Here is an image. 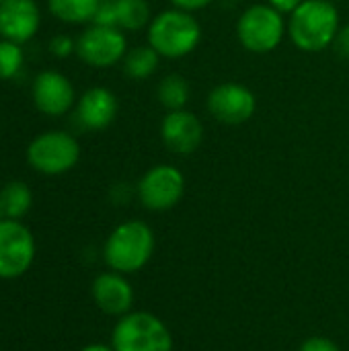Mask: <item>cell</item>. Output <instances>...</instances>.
<instances>
[{
  "label": "cell",
  "instance_id": "cell-1",
  "mask_svg": "<svg viewBox=\"0 0 349 351\" xmlns=\"http://www.w3.org/2000/svg\"><path fill=\"white\" fill-rule=\"evenodd\" d=\"M337 31L339 10L331 0H304L288 19L292 43L306 53H317L333 45Z\"/></svg>",
  "mask_w": 349,
  "mask_h": 351
},
{
  "label": "cell",
  "instance_id": "cell-2",
  "mask_svg": "<svg viewBox=\"0 0 349 351\" xmlns=\"http://www.w3.org/2000/svg\"><path fill=\"white\" fill-rule=\"evenodd\" d=\"M148 45L156 49L160 58L179 60L189 56L202 41V25L200 21L181 8H169L152 16L146 27Z\"/></svg>",
  "mask_w": 349,
  "mask_h": 351
},
{
  "label": "cell",
  "instance_id": "cell-3",
  "mask_svg": "<svg viewBox=\"0 0 349 351\" xmlns=\"http://www.w3.org/2000/svg\"><path fill=\"white\" fill-rule=\"evenodd\" d=\"M154 251V234L148 224L130 220L119 224L105 243V261L111 269L132 274L144 267Z\"/></svg>",
  "mask_w": 349,
  "mask_h": 351
},
{
  "label": "cell",
  "instance_id": "cell-4",
  "mask_svg": "<svg viewBox=\"0 0 349 351\" xmlns=\"http://www.w3.org/2000/svg\"><path fill=\"white\" fill-rule=\"evenodd\" d=\"M288 33V25L284 14L276 10L272 4H253L239 16L237 37L241 45L251 53H269L274 51L284 35Z\"/></svg>",
  "mask_w": 349,
  "mask_h": 351
},
{
  "label": "cell",
  "instance_id": "cell-5",
  "mask_svg": "<svg viewBox=\"0 0 349 351\" xmlns=\"http://www.w3.org/2000/svg\"><path fill=\"white\" fill-rule=\"evenodd\" d=\"M80 158V144L68 132L51 130L31 140L27 160L31 169L43 175H62L76 167Z\"/></svg>",
  "mask_w": 349,
  "mask_h": 351
},
{
  "label": "cell",
  "instance_id": "cell-6",
  "mask_svg": "<svg viewBox=\"0 0 349 351\" xmlns=\"http://www.w3.org/2000/svg\"><path fill=\"white\" fill-rule=\"evenodd\" d=\"M115 351H171L169 329L154 315L134 313L123 317L113 329Z\"/></svg>",
  "mask_w": 349,
  "mask_h": 351
},
{
  "label": "cell",
  "instance_id": "cell-7",
  "mask_svg": "<svg viewBox=\"0 0 349 351\" xmlns=\"http://www.w3.org/2000/svg\"><path fill=\"white\" fill-rule=\"evenodd\" d=\"M78 58L93 68H111L128 53V39L119 27L91 25L76 39Z\"/></svg>",
  "mask_w": 349,
  "mask_h": 351
},
{
  "label": "cell",
  "instance_id": "cell-8",
  "mask_svg": "<svg viewBox=\"0 0 349 351\" xmlns=\"http://www.w3.org/2000/svg\"><path fill=\"white\" fill-rule=\"evenodd\" d=\"M35 257L31 230L19 220H0V278L14 280L23 276Z\"/></svg>",
  "mask_w": 349,
  "mask_h": 351
},
{
  "label": "cell",
  "instance_id": "cell-9",
  "mask_svg": "<svg viewBox=\"0 0 349 351\" xmlns=\"http://www.w3.org/2000/svg\"><path fill=\"white\" fill-rule=\"evenodd\" d=\"M185 191V177L177 167L156 165L144 173L138 183V197L144 208L165 212L179 204Z\"/></svg>",
  "mask_w": 349,
  "mask_h": 351
},
{
  "label": "cell",
  "instance_id": "cell-10",
  "mask_svg": "<svg viewBox=\"0 0 349 351\" xmlns=\"http://www.w3.org/2000/svg\"><path fill=\"white\" fill-rule=\"evenodd\" d=\"M206 107L216 121L226 125H241L255 115L257 99L253 90L241 82H222L210 90Z\"/></svg>",
  "mask_w": 349,
  "mask_h": 351
},
{
  "label": "cell",
  "instance_id": "cell-11",
  "mask_svg": "<svg viewBox=\"0 0 349 351\" xmlns=\"http://www.w3.org/2000/svg\"><path fill=\"white\" fill-rule=\"evenodd\" d=\"M33 103L37 111L49 117L68 113L76 103V93L68 76L56 70H43L33 80Z\"/></svg>",
  "mask_w": 349,
  "mask_h": 351
},
{
  "label": "cell",
  "instance_id": "cell-12",
  "mask_svg": "<svg viewBox=\"0 0 349 351\" xmlns=\"http://www.w3.org/2000/svg\"><path fill=\"white\" fill-rule=\"evenodd\" d=\"M160 140L173 154H193L204 140V125L200 117L187 109L169 111L160 121Z\"/></svg>",
  "mask_w": 349,
  "mask_h": 351
},
{
  "label": "cell",
  "instance_id": "cell-13",
  "mask_svg": "<svg viewBox=\"0 0 349 351\" xmlns=\"http://www.w3.org/2000/svg\"><path fill=\"white\" fill-rule=\"evenodd\" d=\"M41 25L35 0H0V37L19 45L31 41Z\"/></svg>",
  "mask_w": 349,
  "mask_h": 351
},
{
  "label": "cell",
  "instance_id": "cell-14",
  "mask_svg": "<svg viewBox=\"0 0 349 351\" xmlns=\"http://www.w3.org/2000/svg\"><path fill=\"white\" fill-rule=\"evenodd\" d=\"M119 111L117 97L103 86L88 88L76 103V119L84 130H105L109 128Z\"/></svg>",
  "mask_w": 349,
  "mask_h": 351
},
{
  "label": "cell",
  "instance_id": "cell-15",
  "mask_svg": "<svg viewBox=\"0 0 349 351\" xmlns=\"http://www.w3.org/2000/svg\"><path fill=\"white\" fill-rule=\"evenodd\" d=\"M93 298L97 306L107 315H123L134 302L130 284L117 274H103L93 284Z\"/></svg>",
  "mask_w": 349,
  "mask_h": 351
},
{
  "label": "cell",
  "instance_id": "cell-16",
  "mask_svg": "<svg viewBox=\"0 0 349 351\" xmlns=\"http://www.w3.org/2000/svg\"><path fill=\"white\" fill-rule=\"evenodd\" d=\"M101 0H47L49 12L62 23L82 25L93 23Z\"/></svg>",
  "mask_w": 349,
  "mask_h": 351
},
{
  "label": "cell",
  "instance_id": "cell-17",
  "mask_svg": "<svg viewBox=\"0 0 349 351\" xmlns=\"http://www.w3.org/2000/svg\"><path fill=\"white\" fill-rule=\"evenodd\" d=\"M123 62V72L132 80H146L158 70L160 56L150 45H136L128 49Z\"/></svg>",
  "mask_w": 349,
  "mask_h": 351
},
{
  "label": "cell",
  "instance_id": "cell-18",
  "mask_svg": "<svg viewBox=\"0 0 349 351\" xmlns=\"http://www.w3.org/2000/svg\"><path fill=\"white\" fill-rule=\"evenodd\" d=\"M31 189L23 181H10L0 189V210L4 214V220H19L21 216H25L31 208Z\"/></svg>",
  "mask_w": 349,
  "mask_h": 351
},
{
  "label": "cell",
  "instance_id": "cell-19",
  "mask_svg": "<svg viewBox=\"0 0 349 351\" xmlns=\"http://www.w3.org/2000/svg\"><path fill=\"white\" fill-rule=\"evenodd\" d=\"M156 97L167 111H177V109H185V105L189 103L191 88L181 74H169L158 82Z\"/></svg>",
  "mask_w": 349,
  "mask_h": 351
},
{
  "label": "cell",
  "instance_id": "cell-20",
  "mask_svg": "<svg viewBox=\"0 0 349 351\" xmlns=\"http://www.w3.org/2000/svg\"><path fill=\"white\" fill-rule=\"evenodd\" d=\"M117 27L121 31H140L150 25L152 10L148 0H115Z\"/></svg>",
  "mask_w": 349,
  "mask_h": 351
},
{
  "label": "cell",
  "instance_id": "cell-21",
  "mask_svg": "<svg viewBox=\"0 0 349 351\" xmlns=\"http://www.w3.org/2000/svg\"><path fill=\"white\" fill-rule=\"evenodd\" d=\"M23 62H25L23 47L14 41L0 39V80L14 78L23 68Z\"/></svg>",
  "mask_w": 349,
  "mask_h": 351
},
{
  "label": "cell",
  "instance_id": "cell-22",
  "mask_svg": "<svg viewBox=\"0 0 349 351\" xmlns=\"http://www.w3.org/2000/svg\"><path fill=\"white\" fill-rule=\"evenodd\" d=\"M93 25H105V27H117V10L115 0H101L99 10L93 19Z\"/></svg>",
  "mask_w": 349,
  "mask_h": 351
},
{
  "label": "cell",
  "instance_id": "cell-23",
  "mask_svg": "<svg viewBox=\"0 0 349 351\" xmlns=\"http://www.w3.org/2000/svg\"><path fill=\"white\" fill-rule=\"evenodd\" d=\"M49 51L56 58H68L70 53L76 51V41L72 37H68V35H56L49 41Z\"/></svg>",
  "mask_w": 349,
  "mask_h": 351
},
{
  "label": "cell",
  "instance_id": "cell-24",
  "mask_svg": "<svg viewBox=\"0 0 349 351\" xmlns=\"http://www.w3.org/2000/svg\"><path fill=\"white\" fill-rule=\"evenodd\" d=\"M300 351H339V348L325 337H313V339L302 343Z\"/></svg>",
  "mask_w": 349,
  "mask_h": 351
},
{
  "label": "cell",
  "instance_id": "cell-25",
  "mask_svg": "<svg viewBox=\"0 0 349 351\" xmlns=\"http://www.w3.org/2000/svg\"><path fill=\"white\" fill-rule=\"evenodd\" d=\"M333 47H335V51H337L341 58H349V25L339 27L337 37H335V41H333Z\"/></svg>",
  "mask_w": 349,
  "mask_h": 351
},
{
  "label": "cell",
  "instance_id": "cell-26",
  "mask_svg": "<svg viewBox=\"0 0 349 351\" xmlns=\"http://www.w3.org/2000/svg\"><path fill=\"white\" fill-rule=\"evenodd\" d=\"M214 0H171V4L175 8H181V10H187V12H193V10H202L206 6H210Z\"/></svg>",
  "mask_w": 349,
  "mask_h": 351
},
{
  "label": "cell",
  "instance_id": "cell-27",
  "mask_svg": "<svg viewBox=\"0 0 349 351\" xmlns=\"http://www.w3.org/2000/svg\"><path fill=\"white\" fill-rule=\"evenodd\" d=\"M304 0H267V4H272L276 10H280L282 14H290L292 10H296Z\"/></svg>",
  "mask_w": 349,
  "mask_h": 351
},
{
  "label": "cell",
  "instance_id": "cell-28",
  "mask_svg": "<svg viewBox=\"0 0 349 351\" xmlns=\"http://www.w3.org/2000/svg\"><path fill=\"white\" fill-rule=\"evenodd\" d=\"M80 351H115V350H109V348H105V346H86L84 350Z\"/></svg>",
  "mask_w": 349,
  "mask_h": 351
}]
</instances>
